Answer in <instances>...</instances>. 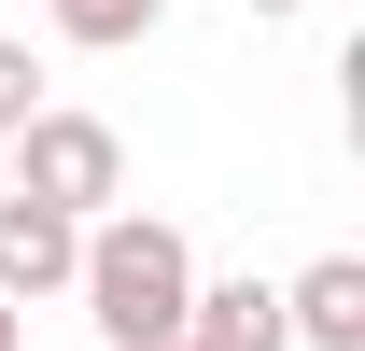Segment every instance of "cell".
Segmentation results:
<instances>
[{"label": "cell", "instance_id": "obj_10", "mask_svg": "<svg viewBox=\"0 0 365 351\" xmlns=\"http://www.w3.org/2000/svg\"><path fill=\"white\" fill-rule=\"evenodd\" d=\"M169 351H182V337H169Z\"/></svg>", "mask_w": 365, "mask_h": 351}, {"label": "cell", "instance_id": "obj_6", "mask_svg": "<svg viewBox=\"0 0 365 351\" xmlns=\"http://www.w3.org/2000/svg\"><path fill=\"white\" fill-rule=\"evenodd\" d=\"M43 14H56V43L113 56V43H155V14H169V0H43Z\"/></svg>", "mask_w": 365, "mask_h": 351}, {"label": "cell", "instance_id": "obj_3", "mask_svg": "<svg viewBox=\"0 0 365 351\" xmlns=\"http://www.w3.org/2000/svg\"><path fill=\"white\" fill-rule=\"evenodd\" d=\"M281 337L295 351H365V253H323L281 281Z\"/></svg>", "mask_w": 365, "mask_h": 351}, {"label": "cell", "instance_id": "obj_7", "mask_svg": "<svg viewBox=\"0 0 365 351\" xmlns=\"http://www.w3.org/2000/svg\"><path fill=\"white\" fill-rule=\"evenodd\" d=\"M29 113H43V56H29V43H14V29H0V141L29 127Z\"/></svg>", "mask_w": 365, "mask_h": 351}, {"label": "cell", "instance_id": "obj_4", "mask_svg": "<svg viewBox=\"0 0 365 351\" xmlns=\"http://www.w3.org/2000/svg\"><path fill=\"white\" fill-rule=\"evenodd\" d=\"M71 267H85V225H56V211H29V197H0V309L71 295Z\"/></svg>", "mask_w": 365, "mask_h": 351}, {"label": "cell", "instance_id": "obj_5", "mask_svg": "<svg viewBox=\"0 0 365 351\" xmlns=\"http://www.w3.org/2000/svg\"><path fill=\"white\" fill-rule=\"evenodd\" d=\"M182 351H295L281 337V281H197V309H182Z\"/></svg>", "mask_w": 365, "mask_h": 351}, {"label": "cell", "instance_id": "obj_1", "mask_svg": "<svg viewBox=\"0 0 365 351\" xmlns=\"http://www.w3.org/2000/svg\"><path fill=\"white\" fill-rule=\"evenodd\" d=\"M71 295H85L98 351H169L182 309H197V239L169 211H98L85 225V267H71Z\"/></svg>", "mask_w": 365, "mask_h": 351}, {"label": "cell", "instance_id": "obj_9", "mask_svg": "<svg viewBox=\"0 0 365 351\" xmlns=\"http://www.w3.org/2000/svg\"><path fill=\"white\" fill-rule=\"evenodd\" d=\"M239 14H309V0H239Z\"/></svg>", "mask_w": 365, "mask_h": 351}, {"label": "cell", "instance_id": "obj_2", "mask_svg": "<svg viewBox=\"0 0 365 351\" xmlns=\"http://www.w3.org/2000/svg\"><path fill=\"white\" fill-rule=\"evenodd\" d=\"M0 155H14V197H29V211H56V225H98V211H127V141L98 127V113H29V127L0 141Z\"/></svg>", "mask_w": 365, "mask_h": 351}, {"label": "cell", "instance_id": "obj_8", "mask_svg": "<svg viewBox=\"0 0 365 351\" xmlns=\"http://www.w3.org/2000/svg\"><path fill=\"white\" fill-rule=\"evenodd\" d=\"M0 351H29V309H0Z\"/></svg>", "mask_w": 365, "mask_h": 351}]
</instances>
